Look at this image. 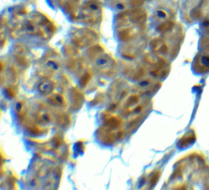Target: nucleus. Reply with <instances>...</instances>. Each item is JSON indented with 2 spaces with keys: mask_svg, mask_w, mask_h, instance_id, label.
Listing matches in <instances>:
<instances>
[{
  "mask_svg": "<svg viewBox=\"0 0 209 190\" xmlns=\"http://www.w3.org/2000/svg\"><path fill=\"white\" fill-rule=\"evenodd\" d=\"M47 102L51 106L61 110L66 108L68 104L64 95L57 92H54L51 94L48 95Z\"/></svg>",
  "mask_w": 209,
  "mask_h": 190,
  "instance_id": "nucleus-11",
  "label": "nucleus"
},
{
  "mask_svg": "<svg viewBox=\"0 0 209 190\" xmlns=\"http://www.w3.org/2000/svg\"><path fill=\"white\" fill-rule=\"evenodd\" d=\"M60 66L59 57L55 53L50 52L41 62L39 67V73L44 78H48L59 71Z\"/></svg>",
  "mask_w": 209,
  "mask_h": 190,
  "instance_id": "nucleus-4",
  "label": "nucleus"
},
{
  "mask_svg": "<svg viewBox=\"0 0 209 190\" xmlns=\"http://www.w3.org/2000/svg\"><path fill=\"white\" fill-rule=\"evenodd\" d=\"M34 117L36 121L43 125H50L55 121V117L45 104L39 103L34 111Z\"/></svg>",
  "mask_w": 209,
  "mask_h": 190,
  "instance_id": "nucleus-8",
  "label": "nucleus"
},
{
  "mask_svg": "<svg viewBox=\"0 0 209 190\" xmlns=\"http://www.w3.org/2000/svg\"><path fill=\"white\" fill-rule=\"evenodd\" d=\"M14 112L17 122L20 126H25L28 122L30 106L28 101L23 98L17 99L14 103Z\"/></svg>",
  "mask_w": 209,
  "mask_h": 190,
  "instance_id": "nucleus-7",
  "label": "nucleus"
},
{
  "mask_svg": "<svg viewBox=\"0 0 209 190\" xmlns=\"http://www.w3.org/2000/svg\"><path fill=\"white\" fill-rule=\"evenodd\" d=\"M25 30L30 35L47 38L52 33L53 27L44 16L35 14L26 21Z\"/></svg>",
  "mask_w": 209,
  "mask_h": 190,
  "instance_id": "nucleus-2",
  "label": "nucleus"
},
{
  "mask_svg": "<svg viewBox=\"0 0 209 190\" xmlns=\"http://www.w3.org/2000/svg\"><path fill=\"white\" fill-rule=\"evenodd\" d=\"M103 125L113 128H121L123 125V118L111 112L107 111L103 113Z\"/></svg>",
  "mask_w": 209,
  "mask_h": 190,
  "instance_id": "nucleus-10",
  "label": "nucleus"
},
{
  "mask_svg": "<svg viewBox=\"0 0 209 190\" xmlns=\"http://www.w3.org/2000/svg\"><path fill=\"white\" fill-rule=\"evenodd\" d=\"M101 12L102 9L98 2L89 1L82 8L80 16L84 21L94 23L98 22Z\"/></svg>",
  "mask_w": 209,
  "mask_h": 190,
  "instance_id": "nucleus-5",
  "label": "nucleus"
},
{
  "mask_svg": "<svg viewBox=\"0 0 209 190\" xmlns=\"http://www.w3.org/2000/svg\"><path fill=\"white\" fill-rule=\"evenodd\" d=\"M101 96H103V95H99V96H98V98H101ZM97 98H98V97H96V99H95V101H98V100L97 99Z\"/></svg>",
  "mask_w": 209,
  "mask_h": 190,
  "instance_id": "nucleus-21",
  "label": "nucleus"
},
{
  "mask_svg": "<svg viewBox=\"0 0 209 190\" xmlns=\"http://www.w3.org/2000/svg\"><path fill=\"white\" fill-rule=\"evenodd\" d=\"M63 139L60 135L59 134L55 135V136L53 137V138L51 140L50 146H52V147H53L55 149L60 148L63 145Z\"/></svg>",
  "mask_w": 209,
  "mask_h": 190,
  "instance_id": "nucleus-18",
  "label": "nucleus"
},
{
  "mask_svg": "<svg viewBox=\"0 0 209 190\" xmlns=\"http://www.w3.org/2000/svg\"><path fill=\"white\" fill-rule=\"evenodd\" d=\"M27 185L31 188L37 189L39 188L41 182L39 179L36 175H31L27 179Z\"/></svg>",
  "mask_w": 209,
  "mask_h": 190,
  "instance_id": "nucleus-15",
  "label": "nucleus"
},
{
  "mask_svg": "<svg viewBox=\"0 0 209 190\" xmlns=\"http://www.w3.org/2000/svg\"><path fill=\"white\" fill-rule=\"evenodd\" d=\"M25 126L27 132L32 136L38 137L45 135L48 131L47 127H44V125H41L36 120L28 122Z\"/></svg>",
  "mask_w": 209,
  "mask_h": 190,
  "instance_id": "nucleus-12",
  "label": "nucleus"
},
{
  "mask_svg": "<svg viewBox=\"0 0 209 190\" xmlns=\"http://www.w3.org/2000/svg\"><path fill=\"white\" fill-rule=\"evenodd\" d=\"M124 130L121 128H113L103 125L100 127L96 133L99 142L105 145H112L121 140L124 136Z\"/></svg>",
  "mask_w": 209,
  "mask_h": 190,
  "instance_id": "nucleus-3",
  "label": "nucleus"
},
{
  "mask_svg": "<svg viewBox=\"0 0 209 190\" xmlns=\"http://www.w3.org/2000/svg\"><path fill=\"white\" fill-rule=\"evenodd\" d=\"M128 83L123 80H116L110 86L108 95L112 101L121 102L128 95Z\"/></svg>",
  "mask_w": 209,
  "mask_h": 190,
  "instance_id": "nucleus-6",
  "label": "nucleus"
},
{
  "mask_svg": "<svg viewBox=\"0 0 209 190\" xmlns=\"http://www.w3.org/2000/svg\"><path fill=\"white\" fill-rule=\"evenodd\" d=\"M91 79V74L90 71H86L79 80L80 86L82 88H86Z\"/></svg>",
  "mask_w": 209,
  "mask_h": 190,
  "instance_id": "nucleus-16",
  "label": "nucleus"
},
{
  "mask_svg": "<svg viewBox=\"0 0 209 190\" xmlns=\"http://www.w3.org/2000/svg\"><path fill=\"white\" fill-rule=\"evenodd\" d=\"M85 149V145L82 141H78L75 144V151L78 154L82 153Z\"/></svg>",
  "mask_w": 209,
  "mask_h": 190,
  "instance_id": "nucleus-19",
  "label": "nucleus"
},
{
  "mask_svg": "<svg viewBox=\"0 0 209 190\" xmlns=\"http://www.w3.org/2000/svg\"><path fill=\"white\" fill-rule=\"evenodd\" d=\"M89 57L93 62L96 70L106 77H111L115 72L116 62L113 57L103 52L100 48H94L89 53Z\"/></svg>",
  "mask_w": 209,
  "mask_h": 190,
  "instance_id": "nucleus-1",
  "label": "nucleus"
},
{
  "mask_svg": "<svg viewBox=\"0 0 209 190\" xmlns=\"http://www.w3.org/2000/svg\"><path fill=\"white\" fill-rule=\"evenodd\" d=\"M158 16L159 17H160V18H164V17H166V13L164 12V11H159L158 12Z\"/></svg>",
  "mask_w": 209,
  "mask_h": 190,
  "instance_id": "nucleus-20",
  "label": "nucleus"
},
{
  "mask_svg": "<svg viewBox=\"0 0 209 190\" xmlns=\"http://www.w3.org/2000/svg\"><path fill=\"white\" fill-rule=\"evenodd\" d=\"M57 87V82L54 80L45 78L38 85L39 92L44 95H48L53 93Z\"/></svg>",
  "mask_w": 209,
  "mask_h": 190,
  "instance_id": "nucleus-13",
  "label": "nucleus"
},
{
  "mask_svg": "<svg viewBox=\"0 0 209 190\" xmlns=\"http://www.w3.org/2000/svg\"><path fill=\"white\" fill-rule=\"evenodd\" d=\"M57 124L63 129H67L72 124V117L71 115L64 111H60L57 117Z\"/></svg>",
  "mask_w": 209,
  "mask_h": 190,
  "instance_id": "nucleus-14",
  "label": "nucleus"
},
{
  "mask_svg": "<svg viewBox=\"0 0 209 190\" xmlns=\"http://www.w3.org/2000/svg\"><path fill=\"white\" fill-rule=\"evenodd\" d=\"M69 102L72 111H79L84 103L85 95L77 87H71L69 90Z\"/></svg>",
  "mask_w": 209,
  "mask_h": 190,
  "instance_id": "nucleus-9",
  "label": "nucleus"
},
{
  "mask_svg": "<svg viewBox=\"0 0 209 190\" xmlns=\"http://www.w3.org/2000/svg\"><path fill=\"white\" fill-rule=\"evenodd\" d=\"M4 95L9 99H14L17 94L15 85H9L4 87Z\"/></svg>",
  "mask_w": 209,
  "mask_h": 190,
  "instance_id": "nucleus-17",
  "label": "nucleus"
}]
</instances>
